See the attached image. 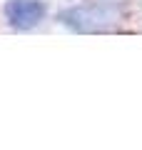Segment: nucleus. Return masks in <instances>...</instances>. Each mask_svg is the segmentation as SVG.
I'll return each mask as SVG.
<instances>
[{"mask_svg":"<svg viewBox=\"0 0 142 150\" xmlns=\"http://www.w3.org/2000/svg\"><path fill=\"white\" fill-rule=\"evenodd\" d=\"M47 8L42 0H8L5 3V20L15 30H30L45 18Z\"/></svg>","mask_w":142,"mask_h":150,"instance_id":"f03ea898","label":"nucleus"},{"mask_svg":"<svg viewBox=\"0 0 142 150\" xmlns=\"http://www.w3.org/2000/svg\"><path fill=\"white\" fill-rule=\"evenodd\" d=\"M125 20V5L115 0H90L58 13V23L72 33H105Z\"/></svg>","mask_w":142,"mask_h":150,"instance_id":"f257e3e1","label":"nucleus"}]
</instances>
